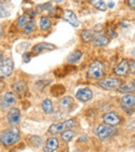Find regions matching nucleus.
<instances>
[{"mask_svg": "<svg viewBox=\"0 0 135 152\" xmlns=\"http://www.w3.org/2000/svg\"><path fill=\"white\" fill-rule=\"evenodd\" d=\"M74 106H75L74 99H73L71 96H65V97L61 98L58 102L59 110L63 113H68V112H70V111H72Z\"/></svg>", "mask_w": 135, "mask_h": 152, "instance_id": "9", "label": "nucleus"}, {"mask_svg": "<svg viewBox=\"0 0 135 152\" xmlns=\"http://www.w3.org/2000/svg\"><path fill=\"white\" fill-rule=\"evenodd\" d=\"M117 130L114 128V126L107 125V124H101V125L98 126L96 134H97V136L102 141H106L111 139L112 137H114L117 134Z\"/></svg>", "mask_w": 135, "mask_h": 152, "instance_id": "2", "label": "nucleus"}, {"mask_svg": "<svg viewBox=\"0 0 135 152\" xmlns=\"http://www.w3.org/2000/svg\"><path fill=\"white\" fill-rule=\"evenodd\" d=\"M129 67H131L132 68V72H134V60L131 61V64L129 65Z\"/></svg>", "mask_w": 135, "mask_h": 152, "instance_id": "35", "label": "nucleus"}, {"mask_svg": "<svg viewBox=\"0 0 135 152\" xmlns=\"http://www.w3.org/2000/svg\"><path fill=\"white\" fill-rule=\"evenodd\" d=\"M76 126V121L73 120V119H69V120H66L65 122H60V123H55L52 124V125L49 127V134H57L60 132L65 129H68V128H72Z\"/></svg>", "mask_w": 135, "mask_h": 152, "instance_id": "3", "label": "nucleus"}, {"mask_svg": "<svg viewBox=\"0 0 135 152\" xmlns=\"http://www.w3.org/2000/svg\"><path fill=\"white\" fill-rule=\"evenodd\" d=\"M128 5H129L130 7L132 8V10H134V7H135V0H128Z\"/></svg>", "mask_w": 135, "mask_h": 152, "instance_id": "34", "label": "nucleus"}, {"mask_svg": "<svg viewBox=\"0 0 135 152\" xmlns=\"http://www.w3.org/2000/svg\"><path fill=\"white\" fill-rule=\"evenodd\" d=\"M87 75L91 79H100L104 75V65L100 61H94L89 65Z\"/></svg>", "mask_w": 135, "mask_h": 152, "instance_id": "4", "label": "nucleus"}, {"mask_svg": "<svg viewBox=\"0 0 135 152\" xmlns=\"http://www.w3.org/2000/svg\"><path fill=\"white\" fill-rule=\"evenodd\" d=\"M51 6L50 3H45V4H41V5H38L36 6V10L38 12H43V10H49Z\"/></svg>", "mask_w": 135, "mask_h": 152, "instance_id": "31", "label": "nucleus"}, {"mask_svg": "<svg viewBox=\"0 0 135 152\" xmlns=\"http://www.w3.org/2000/svg\"><path fill=\"white\" fill-rule=\"evenodd\" d=\"M113 6H114V3H113L112 1H110V2H109V4H108V5H107V7H110V8H112Z\"/></svg>", "mask_w": 135, "mask_h": 152, "instance_id": "36", "label": "nucleus"}, {"mask_svg": "<svg viewBox=\"0 0 135 152\" xmlns=\"http://www.w3.org/2000/svg\"><path fill=\"white\" fill-rule=\"evenodd\" d=\"M20 140V132L17 127H12L10 129L4 130L0 136V143L4 146H10L16 144Z\"/></svg>", "mask_w": 135, "mask_h": 152, "instance_id": "1", "label": "nucleus"}, {"mask_svg": "<svg viewBox=\"0 0 135 152\" xmlns=\"http://www.w3.org/2000/svg\"><path fill=\"white\" fill-rule=\"evenodd\" d=\"M13 90L16 92L19 96H25L28 91V87L25 81H17L13 84Z\"/></svg>", "mask_w": 135, "mask_h": 152, "instance_id": "14", "label": "nucleus"}, {"mask_svg": "<svg viewBox=\"0 0 135 152\" xmlns=\"http://www.w3.org/2000/svg\"><path fill=\"white\" fill-rule=\"evenodd\" d=\"M63 0H56V2H58V3H60V2H63Z\"/></svg>", "mask_w": 135, "mask_h": 152, "instance_id": "39", "label": "nucleus"}, {"mask_svg": "<svg viewBox=\"0 0 135 152\" xmlns=\"http://www.w3.org/2000/svg\"><path fill=\"white\" fill-rule=\"evenodd\" d=\"M76 136V132H74V130H71V129H66L65 132L63 130V132H61L60 137H61V140H63L65 142H70L71 140H72L74 137Z\"/></svg>", "mask_w": 135, "mask_h": 152, "instance_id": "23", "label": "nucleus"}, {"mask_svg": "<svg viewBox=\"0 0 135 152\" xmlns=\"http://www.w3.org/2000/svg\"><path fill=\"white\" fill-rule=\"evenodd\" d=\"M122 85V81L120 79H105L103 81L99 82V86L101 88L105 89V90H115V89H119V87Z\"/></svg>", "mask_w": 135, "mask_h": 152, "instance_id": "7", "label": "nucleus"}, {"mask_svg": "<svg viewBox=\"0 0 135 152\" xmlns=\"http://www.w3.org/2000/svg\"><path fill=\"white\" fill-rule=\"evenodd\" d=\"M89 2H91L94 7H96L99 10L105 12L107 10V4L104 2V0H89Z\"/></svg>", "mask_w": 135, "mask_h": 152, "instance_id": "24", "label": "nucleus"}, {"mask_svg": "<svg viewBox=\"0 0 135 152\" xmlns=\"http://www.w3.org/2000/svg\"><path fill=\"white\" fill-rule=\"evenodd\" d=\"M104 123L110 126H117L121 123V117L114 112H109L103 116Z\"/></svg>", "mask_w": 135, "mask_h": 152, "instance_id": "10", "label": "nucleus"}, {"mask_svg": "<svg viewBox=\"0 0 135 152\" xmlns=\"http://www.w3.org/2000/svg\"><path fill=\"white\" fill-rule=\"evenodd\" d=\"M10 10H7L6 6L0 5V18H4V17H8L10 16Z\"/></svg>", "mask_w": 135, "mask_h": 152, "instance_id": "30", "label": "nucleus"}, {"mask_svg": "<svg viewBox=\"0 0 135 152\" xmlns=\"http://www.w3.org/2000/svg\"><path fill=\"white\" fill-rule=\"evenodd\" d=\"M29 142H30V144L32 145L33 147H35V148H38V147L42 145L43 141H42V138H41V137L31 136L30 138H29Z\"/></svg>", "mask_w": 135, "mask_h": 152, "instance_id": "29", "label": "nucleus"}, {"mask_svg": "<svg viewBox=\"0 0 135 152\" xmlns=\"http://www.w3.org/2000/svg\"><path fill=\"white\" fill-rule=\"evenodd\" d=\"M63 19L65 21L70 23V25H72L73 27H79V20L77 18V16L75 15V12H73L70 10H66L63 14Z\"/></svg>", "mask_w": 135, "mask_h": 152, "instance_id": "15", "label": "nucleus"}, {"mask_svg": "<svg viewBox=\"0 0 135 152\" xmlns=\"http://www.w3.org/2000/svg\"><path fill=\"white\" fill-rule=\"evenodd\" d=\"M30 59H31V54L30 53H24L23 54V61L24 62H29L30 61Z\"/></svg>", "mask_w": 135, "mask_h": 152, "instance_id": "32", "label": "nucleus"}, {"mask_svg": "<svg viewBox=\"0 0 135 152\" xmlns=\"http://www.w3.org/2000/svg\"><path fill=\"white\" fill-rule=\"evenodd\" d=\"M91 42H93V44L97 47H105L109 44L110 39H109L108 36H106L103 33H95Z\"/></svg>", "mask_w": 135, "mask_h": 152, "instance_id": "16", "label": "nucleus"}, {"mask_svg": "<svg viewBox=\"0 0 135 152\" xmlns=\"http://www.w3.org/2000/svg\"><path fill=\"white\" fill-rule=\"evenodd\" d=\"M2 62V54H0V63Z\"/></svg>", "mask_w": 135, "mask_h": 152, "instance_id": "38", "label": "nucleus"}, {"mask_svg": "<svg viewBox=\"0 0 135 152\" xmlns=\"http://www.w3.org/2000/svg\"><path fill=\"white\" fill-rule=\"evenodd\" d=\"M30 20H31V18L29 16H27V15L20 16L18 19V21H17V27H18V28H23V27H24Z\"/></svg>", "mask_w": 135, "mask_h": 152, "instance_id": "26", "label": "nucleus"}, {"mask_svg": "<svg viewBox=\"0 0 135 152\" xmlns=\"http://www.w3.org/2000/svg\"><path fill=\"white\" fill-rule=\"evenodd\" d=\"M14 72V61L12 59H5L0 63V77H10Z\"/></svg>", "mask_w": 135, "mask_h": 152, "instance_id": "8", "label": "nucleus"}, {"mask_svg": "<svg viewBox=\"0 0 135 152\" xmlns=\"http://www.w3.org/2000/svg\"><path fill=\"white\" fill-rule=\"evenodd\" d=\"M135 104V97L132 93H127L124 95L121 99V107L125 112L131 113L134 109Z\"/></svg>", "mask_w": 135, "mask_h": 152, "instance_id": "6", "label": "nucleus"}, {"mask_svg": "<svg viewBox=\"0 0 135 152\" xmlns=\"http://www.w3.org/2000/svg\"><path fill=\"white\" fill-rule=\"evenodd\" d=\"M6 87V83L4 82V80L2 79V77H0V92H2L5 89Z\"/></svg>", "mask_w": 135, "mask_h": 152, "instance_id": "33", "label": "nucleus"}, {"mask_svg": "<svg viewBox=\"0 0 135 152\" xmlns=\"http://www.w3.org/2000/svg\"><path fill=\"white\" fill-rule=\"evenodd\" d=\"M128 72H129V62L127 60L121 61L114 69V74L119 77H125Z\"/></svg>", "mask_w": 135, "mask_h": 152, "instance_id": "17", "label": "nucleus"}, {"mask_svg": "<svg viewBox=\"0 0 135 152\" xmlns=\"http://www.w3.org/2000/svg\"><path fill=\"white\" fill-rule=\"evenodd\" d=\"M134 88H135L134 82H132L127 85H123V86L121 85V86L119 87V90L120 92H122V93H133Z\"/></svg>", "mask_w": 135, "mask_h": 152, "instance_id": "25", "label": "nucleus"}, {"mask_svg": "<svg viewBox=\"0 0 135 152\" xmlns=\"http://www.w3.org/2000/svg\"><path fill=\"white\" fill-rule=\"evenodd\" d=\"M56 49V47L53 44H49V42H40V44L35 45L32 48L31 52L32 54H40V53L46 52V51H53Z\"/></svg>", "mask_w": 135, "mask_h": 152, "instance_id": "12", "label": "nucleus"}, {"mask_svg": "<svg viewBox=\"0 0 135 152\" xmlns=\"http://www.w3.org/2000/svg\"><path fill=\"white\" fill-rule=\"evenodd\" d=\"M16 104V96L12 92H6L0 99V110L5 112Z\"/></svg>", "mask_w": 135, "mask_h": 152, "instance_id": "5", "label": "nucleus"}, {"mask_svg": "<svg viewBox=\"0 0 135 152\" xmlns=\"http://www.w3.org/2000/svg\"><path fill=\"white\" fill-rule=\"evenodd\" d=\"M59 147V142L57 140V138H49L46 142V147L44 150L48 152H54L58 149Z\"/></svg>", "mask_w": 135, "mask_h": 152, "instance_id": "18", "label": "nucleus"}, {"mask_svg": "<svg viewBox=\"0 0 135 152\" xmlns=\"http://www.w3.org/2000/svg\"><path fill=\"white\" fill-rule=\"evenodd\" d=\"M42 109L46 114H52L54 108H53V104H52V102H51V99L46 98V99L42 102Z\"/></svg>", "mask_w": 135, "mask_h": 152, "instance_id": "21", "label": "nucleus"}, {"mask_svg": "<svg viewBox=\"0 0 135 152\" xmlns=\"http://www.w3.org/2000/svg\"><path fill=\"white\" fill-rule=\"evenodd\" d=\"M40 26H41V29L42 30H49L51 27V21L50 19L46 18V17H42L41 18V21H40Z\"/></svg>", "mask_w": 135, "mask_h": 152, "instance_id": "28", "label": "nucleus"}, {"mask_svg": "<svg viewBox=\"0 0 135 152\" xmlns=\"http://www.w3.org/2000/svg\"><path fill=\"white\" fill-rule=\"evenodd\" d=\"M34 30H35V22L31 20L23 27V32H24L25 35H28V34L32 33Z\"/></svg>", "mask_w": 135, "mask_h": 152, "instance_id": "27", "label": "nucleus"}, {"mask_svg": "<svg viewBox=\"0 0 135 152\" xmlns=\"http://www.w3.org/2000/svg\"><path fill=\"white\" fill-rule=\"evenodd\" d=\"M76 98L78 100H80L81 102H87L93 98V91L89 88L79 89L76 92Z\"/></svg>", "mask_w": 135, "mask_h": 152, "instance_id": "13", "label": "nucleus"}, {"mask_svg": "<svg viewBox=\"0 0 135 152\" xmlns=\"http://www.w3.org/2000/svg\"><path fill=\"white\" fill-rule=\"evenodd\" d=\"M2 34H3V31H2V27H1V25H0V38L2 37Z\"/></svg>", "mask_w": 135, "mask_h": 152, "instance_id": "37", "label": "nucleus"}, {"mask_svg": "<svg viewBox=\"0 0 135 152\" xmlns=\"http://www.w3.org/2000/svg\"><path fill=\"white\" fill-rule=\"evenodd\" d=\"M94 35H95V31L94 30H91V29H84L81 32V39L84 42H91Z\"/></svg>", "mask_w": 135, "mask_h": 152, "instance_id": "20", "label": "nucleus"}, {"mask_svg": "<svg viewBox=\"0 0 135 152\" xmlns=\"http://www.w3.org/2000/svg\"><path fill=\"white\" fill-rule=\"evenodd\" d=\"M82 52L81 51H74L73 53H71L70 55L68 56L67 58V62L69 63H76V62H78L80 60L81 58H82Z\"/></svg>", "mask_w": 135, "mask_h": 152, "instance_id": "19", "label": "nucleus"}, {"mask_svg": "<svg viewBox=\"0 0 135 152\" xmlns=\"http://www.w3.org/2000/svg\"><path fill=\"white\" fill-rule=\"evenodd\" d=\"M65 92H66V87L60 84L54 85V86L51 88V93H52L53 96H60V95H63Z\"/></svg>", "mask_w": 135, "mask_h": 152, "instance_id": "22", "label": "nucleus"}, {"mask_svg": "<svg viewBox=\"0 0 135 152\" xmlns=\"http://www.w3.org/2000/svg\"><path fill=\"white\" fill-rule=\"evenodd\" d=\"M21 112L17 108H10L7 113V121L12 125H17L20 122Z\"/></svg>", "mask_w": 135, "mask_h": 152, "instance_id": "11", "label": "nucleus"}]
</instances>
